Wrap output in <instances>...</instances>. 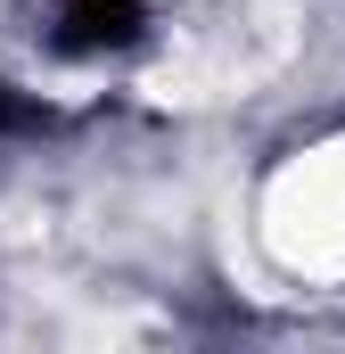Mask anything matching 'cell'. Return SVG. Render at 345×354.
<instances>
[{"label": "cell", "instance_id": "1", "mask_svg": "<svg viewBox=\"0 0 345 354\" xmlns=\"http://www.w3.org/2000/svg\"><path fill=\"white\" fill-rule=\"evenodd\" d=\"M132 41H140V0H58V25H50L58 58H107Z\"/></svg>", "mask_w": 345, "mask_h": 354}, {"label": "cell", "instance_id": "2", "mask_svg": "<svg viewBox=\"0 0 345 354\" xmlns=\"http://www.w3.org/2000/svg\"><path fill=\"white\" fill-rule=\"evenodd\" d=\"M17 132H50V107H41L33 91L0 83V140H17Z\"/></svg>", "mask_w": 345, "mask_h": 354}]
</instances>
